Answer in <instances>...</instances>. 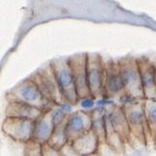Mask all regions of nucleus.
I'll return each mask as SVG.
<instances>
[{
  "mask_svg": "<svg viewBox=\"0 0 156 156\" xmlns=\"http://www.w3.org/2000/svg\"><path fill=\"white\" fill-rule=\"evenodd\" d=\"M5 99L7 102H23V103L39 108L43 111L50 110L55 106H57L51 103L45 98L38 85L30 77L21 80L13 88H11L5 94Z\"/></svg>",
  "mask_w": 156,
  "mask_h": 156,
  "instance_id": "1",
  "label": "nucleus"
},
{
  "mask_svg": "<svg viewBox=\"0 0 156 156\" xmlns=\"http://www.w3.org/2000/svg\"><path fill=\"white\" fill-rule=\"evenodd\" d=\"M141 71L144 98L156 100V78L153 60L147 56L137 57Z\"/></svg>",
  "mask_w": 156,
  "mask_h": 156,
  "instance_id": "12",
  "label": "nucleus"
},
{
  "mask_svg": "<svg viewBox=\"0 0 156 156\" xmlns=\"http://www.w3.org/2000/svg\"><path fill=\"white\" fill-rule=\"evenodd\" d=\"M30 78L38 85L41 92L48 101L61 107L64 105H68L64 100L60 92V89L58 87L55 75V72H53L51 62L46 64L45 66H42L41 68L37 69L31 75Z\"/></svg>",
  "mask_w": 156,
  "mask_h": 156,
  "instance_id": "6",
  "label": "nucleus"
},
{
  "mask_svg": "<svg viewBox=\"0 0 156 156\" xmlns=\"http://www.w3.org/2000/svg\"><path fill=\"white\" fill-rule=\"evenodd\" d=\"M7 103L8 104L5 109V116H15L36 120L45 112L39 108L23 103V102L12 101Z\"/></svg>",
  "mask_w": 156,
  "mask_h": 156,
  "instance_id": "15",
  "label": "nucleus"
},
{
  "mask_svg": "<svg viewBox=\"0 0 156 156\" xmlns=\"http://www.w3.org/2000/svg\"><path fill=\"white\" fill-rule=\"evenodd\" d=\"M101 144L100 138L92 128L70 144L73 152L78 155L97 154Z\"/></svg>",
  "mask_w": 156,
  "mask_h": 156,
  "instance_id": "13",
  "label": "nucleus"
},
{
  "mask_svg": "<svg viewBox=\"0 0 156 156\" xmlns=\"http://www.w3.org/2000/svg\"><path fill=\"white\" fill-rule=\"evenodd\" d=\"M153 60V64H154V67H155V78H156V58L152 59Z\"/></svg>",
  "mask_w": 156,
  "mask_h": 156,
  "instance_id": "21",
  "label": "nucleus"
},
{
  "mask_svg": "<svg viewBox=\"0 0 156 156\" xmlns=\"http://www.w3.org/2000/svg\"><path fill=\"white\" fill-rule=\"evenodd\" d=\"M122 106L130 127L132 139H135L141 146L147 147L151 140L144 111V100H133Z\"/></svg>",
  "mask_w": 156,
  "mask_h": 156,
  "instance_id": "2",
  "label": "nucleus"
},
{
  "mask_svg": "<svg viewBox=\"0 0 156 156\" xmlns=\"http://www.w3.org/2000/svg\"><path fill=\"white\" fill-rule=\"evenodd\" d=\"M87 52L75 53V55L68 57L80 101L93 99L92 96H91L87 83Z\"/></svg>",
  "mask_w": 156,
  "mask_h": 156,
  "instance_id": "8",
  "label": "nucleus"
},
{
  "mask_svg": "<svg viewBox=\"0 0 156 156\" xmlns=\"http://www.w3.org/2000/svg\"><path fill=\"white\" fill-rule=\"evenodd\" d=\"M105 94L106 98L112 100H118L122 97H126L118 60L109 59L106 61Z\"/></svg>",
  "mask_w": 156,
  "mask_h": 156,
  "instance_id": "9",
  "label": "nucleus"
},
{
  "mask_svg": "<svg viewBox=\"0 0 156 156\" xmlns=\"http://www.w3.org/2000/svg\"><path fill=\"white\" fill-rule=\"evenodd\" d=\"M51 64L64 100L68 105H77L80 102V98L68 57L55 58L51 61Z\"/></svg>",
  "mask_w": 156,
  "mask_h": 156,
  "instance_id": "4",
  "label": "nucleus"
},
{
  "mask_svg": "<svg viewBox=\"0 0 156 156\" xmlns=\"http://www.w3.org/2000/svg\"><path fill=\"white\" fill-rule=\"evenodd\" d=\"M144 111L147 115L150 140L156 149V100L144 99Z\"/></svg>",
  "mask_w": 156,
  "mask_h": 156,
  "instance_id": "19",
  "label": "nucleus"
},
{
  "mask_svg": "<svg viewBox=\"0 0 156 156\" xmlns=\"http://www.w3.org/2000/svg\"><path fill=\"white\" fill-rule=\"evenodd\" d=\"M24 144V155H42L43 144L34 141L33 139Z\"/></svg>",
  "mask_w": 156,
  "mask_h": 156,
  "instance_id": "20",
  "label": "nucleus"
},
{
  "mask_svg": "<svg viewBox=\"0 0 156 156\" xmlns=\"http://www.w3.org/2000/svg\"><path fill=\"white\" fill-rule=\"evenodd\" d=\"M106 117V115H105ZM105 144L109 147L112 151L118 154H124L125 153V147L127 144L123 142V140L120 136L112 128L110 121L106 117V140Z\"/></svg>",
  "mask_w": 156,
  "mask_h": 156,
  "instance_id": "17",
  "label": "nucleus"
},
{
  "mask_svg": "<svg viewBox=\"0 0 156 156\" xmlns=\"http://www.w3.org/2000/svg\"><path fill=\"white\" fill-rule=\"evenodd\" d=\"M55 126L56 124L53 118V111L51 108L50 110L45 111L40 117L35 120L34 133L32 139L42 144L48 143L55 131Z\"/></svg>",
  "mask_w": 156,
  "mask_h": 156,
  "instance_id": "14",
  "label": "nucleus"
},
{
  "mask_svg": "<svg viewBox=\"0 0 156 156\" xmlns=\"http://www.w3.org/2000/svg\"><path fill=\"white\" fill-rule=\"evenodd\" d=\"M92 129L97 133L101 143L105 144L106 140V108H96L90 112Z\"/></svg>",
  "mask_w": 156,
  "mask_h": 156,
  "instance_id": "18",
  "label": "nucleus"
},
{
  "mask_svg": "<svg viewBox=\"0 0 156 156\" xmlns=\"http://www.w3.org/2000/svg\"><path fill=\"white\" fill-rule=\"evenodd\" d=\"M87 83L90 93L94 100L106 98L105 77L106 61L100 53L88 52L87 58Z\"/></svg>",
  "mask_w": 156,
  "mask_h": 156,
  "instance_id": "5",
  "label": "nucleus"
},
{
  "mask_svg": "<svg viewBox=\"0 0 156 156\" xmlns=\"http://www.w3.org/2000/svg\"><path fill=\"white\" fill-rule=\"evenodd\" d=\"M92 128L91 114L84 111H76L69 114L66 118L65 130L69 144Z\"/></svg>",
  "mask_w": 156,
  "mask_h": 156,
  "instance_id": "10",
  "label": "nucleus"
},
{
  "mask_svg": "<svg viewBox=\"0 0 156 156\" xmlns=\"http://www.w3.org/2000/svg\"><path fill=\"white\" fill-rule=\"evenodd\" d=\"M66 118L61 123H59V124L55 126V131H53L51 137L50 138L49 141H48V143H46L49 144L51 148L56 150L59 153H61L62 150L65 148L69 144V140H68L66 130H65Z\"/></svg>",
  "mask_w": 156,
  "mask_h": 156,
  "instance_id": "16",
  "label": "nucleus"
},
{
  "mask_svg": "<svg viewBox=\"0 0 156 156\" xmlns=\"http://www.w3.org/2000/svg\"><path fill=\"white\" fill-rule=\"evenodd\" d=\"M120 75L124 83L125 95L131 100H144L141 71L138 58L131 55L118 59Z\"/></svg>",
  "mask_w": 156,
  "mask_h": 156,
  "instance_id": "3",
  "label": "nucleus"
},
{
  "mask_svg": "<svg viewBox=\"0 0 156 156\" xmlns=\"http://www.w3.org/2000/svg\"><path fill=\"white\" fill-rule=\"evenodd\" d=\"M35 120L15 116H5L2 132L15 142L25 144L33 138Z\"/></svg>",
  "mask_w": 156,
  "mask_h": 156,
  "instance_id": "7",
  "label": "nucleus"
},
{
  "mask_svg": "<svg viewBox=\"0 0 156 156\" xmlns=\"http://www.w3.org/2000/svg\"><path fill=\"white\" fill-rule=\"evenodd\" d=\"M106 117L110 121L115 131L123 140V142L126 144H130L133 139L123 106L112 105L106 108Z\"/></svg>",
  "mask_w": 156,
  "mask_h": 156,
  "instance_id": "11",
  "label": "nucleus"
}]
</instances>
